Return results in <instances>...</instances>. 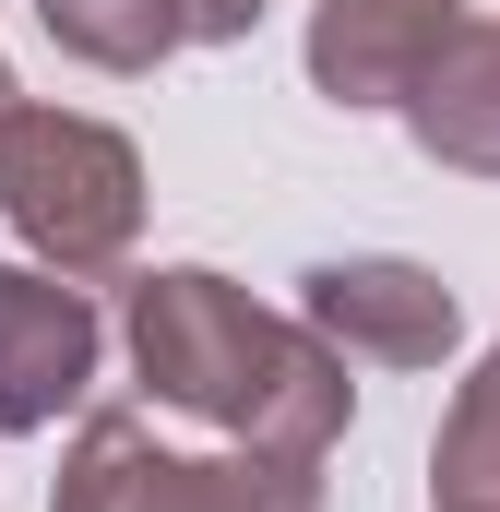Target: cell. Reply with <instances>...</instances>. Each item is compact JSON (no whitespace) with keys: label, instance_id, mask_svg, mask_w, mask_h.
Listing matches in <instances>:
<instances>
[{"label":"cell","instance_id":"1","mask_svg":"<svg viewBox=\"0 0 500 512\" xmlns=\"http://www.w3.org/2000/svg\"><path fill=\"white\" fill-rule=\"evenodd\" d=\"M131 370L167 417H203L250 453H298V465H322L358 417L346 358L298 310H262L250 286H227L215 262L131 274Z\"/></svg>","mask_w":500,"mask_h":512},{"label":"cell","instance_id":"2","mask_svg":"<svg viewBox=\"0 0 500 512\" xmlns=\"http://www.w3.org/2000/svg\"><path fill=\"white\" fill-rule=\"evenodd\" d=\"M0 215H12L24 262H48L72 286L120 274L143 251V155H131V131L84 120V108H48V96H12V120H0Z\"/></svg>","mask_w":500,"mask_h":512},{"label":"cell","instance_id":"3","mask_svg":"<svg viewBox=\"0 0 500 512\" xmlns=\"http://www.w3.org/2000/svg\"><path fill=\"white\" fill-rule=\"evenodd\" d=\"M48 512H322V465L298 453H179L143 405H96L60 453Z\"/></svg>","mask_w":500,"mask_h":512},{"label":"cell","instance_id":"4","mask_svg":"<svg viewBox=\"0 0 500 512\" xmlns=\"http://www.w3.org/2000/svg\"><path fill=\"white\" fill-rule=\"evenodd\" d=\"M298 322L334 346V358H381V370H441L465 346V298L429 274V262L393 251H346L298 274Z\"/></svg>","mask_w":500,"mask_h":512},{"label":"cell","instance_id":"5","mask_svg":"<svg viewBox=\"0 0 500 512\" xmlns=\"http://www.w3.org/2000/svg\"><path fill=\"white\" fill-rule=\"evenodd\" d=\"M96 358H108L96 298L72 274H48V262H12L0 274V441H36L48 417H72Z\"/></svg>","mask_w":500,"mask_h":512},{"label":"cell","instance_id":"6","mask_svg":"<svg viewBox=\"0 0 500 512\" xmlns=\"http://www.w3.org/2000/svg\"><path fill=\"white\" fill-rule=\"evenodd\" d=\"M453 36L465 0H310V84L334 108H405Z\"/></svg>","mask_w":500,"mask_h":512},{"label":"cell","instance_id":"7","mask_svg":"<svg viewBox=\"0 0 500 512\" xmlns=\"http://www.w3.org/2000/svg\"><path fill=\"white\" fill-rule=\"evenodd\" d=\"M405 131H417V155H429V167H453V179H500V24L465 12V36L417 72Z\"/></svg>","mask_w":500,"mask_h":512},{"label":"cell","instance_id":"8","mask_svg":"<svg viewBox=\"0 0 500 512\" xmlns=\"http://www.w3.org/2000/svg\"><path fill=\"white\" fill-rule=\"evenodd\" d=\"M429 512H500V346L465 370L441 441H429Z\"/></svg>","mask_w":500,"mask_h":512},{"label":"cell","instance_id":"9","mask_svg":"<svg viewBox=\"0 0 500 512\" xmlns=\"http://www.w3.org/2000/svg\"><path fill=\"white\" fill-rule=\"evenodd\" d=\"M36 24H48V48L84 60V72H155V60L179 48V12H167V0H36Z\"/></svg>","mask_w":500,"mask_h":512},{"label":"cell","instance_id":"10","mask_svg":"<svg viewBox=\"0 0 500 512\" xmlns=\"http://www.w3.org/2000/svg\"><path fill=\"white\" fill-rule=\"evenodd\" d=\"M167 12H179V48H239L274 0H167Z\"/></svg>","mask_w":500,"mask_h":512},{"label":"cell","instance_id":"11","mask_svg":"<svg viewBox=\"0 0 500 512\" xmlns=\"http://www.w3.org/2000/svg\"><path fill=\"white\" fill-rule=\"evenodd\" d=\"M12 96H24V84H12V60H0V120H12Z\"/></svg>","mask_w":500,"mask_h":512}]
</instances>
